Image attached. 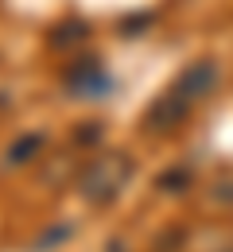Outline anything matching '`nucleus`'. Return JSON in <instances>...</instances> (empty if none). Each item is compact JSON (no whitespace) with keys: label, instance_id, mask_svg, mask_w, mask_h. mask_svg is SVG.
Instances as JSON below:
<instances>
[{"label":"nucleus","instance_id":"nucleus-3","mask_svg":"<svg viewBox=\"0 0 233 252\" xmlns=\"http://www.w3.org/2000/svg\"><path fill=\"white\" fill-rule=\"evenodd\" d=\"M210 86H214V66H210V63H199V66H191V70L179 78V86H175V90L187 97V101H195V97H202Z\"/></svg>","mask_w":233,"mask_h":252},{"label":"nucleus","instance_id":"nucleus-5","mask_svg":"<svg viewBox=\"0 0 233 252\" xmlns=\"http://www.w3.org/2000/svg\"><path fill=\"white\" fill-rule=\"evenodd\" d=\"M39 144H43L39 136H28V140H24L20 148H12V163H28V159H32V152L39 148Z\"/></svg>","mask_w":233,"mask_h":252},{"label":"nucleus","instance_id":"nucleus-4","mask_svg":"<svg viewBox=\"0 0 233 252\" xmlns=\"http://www.w3.org/2000/svg\"><path fill=\"white\" fill-rule=\"evenodd\" d=\"M74 39H86V28H82V24H78V28H74V24H67V28H59V35H51V43H55V47L74 43Z\"/></svg>","mask_w":233,"mask_h":252},{"label":"nucleus","instance_id":"nucleus-1","mask_svg":"<svg viewBox=\"0 0 233 252\" xmlns=\"http://www.w3.org/2000/svg\"><path fill=\"white\" fill-rule=\"evenodd\" d=\"M125 175H129L125 156H105V159H98V163L86 171V179H82V194H86L90 202H105V198L117 194V187L125 183Z\"/></svg>","mask_w":233,"mask_h":252},{"label":"nucleus","instance_id":"nucleus-2","mask_svg":"<svg viewBox=\"0 0 233 252\" xmlns=\"http://www.w3.org/2000/svg\"><path fill=\"white\" fill-rule=\"evenodd\" d=\"M187 109H191V101L179 94V90H171V94L148 113V125H156V128H160V125H179V121L187 117Z\"/></svg>","mask_w":233,"mask_h":252}]
</instances>
